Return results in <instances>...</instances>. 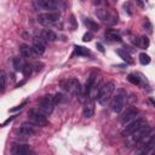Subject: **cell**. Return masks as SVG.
Segmentation results:
<instances>
[{
  "mask_svg": "<svg viewBox=\"0 0 155 155\" xmlns=\"http://www.w3.org/2000/svg\"><path fill=\"white\" fill-rule=\"evenodd\" d=\"M55 106H56V102H55V96H51V95H46L44 97H41V100L39 101L38 103V108L39 110L45 114L46 116L52 114L53 109H55Z\"/></svg>",
  "mask_w": 155,
  "mask_h": 155,
  "instance_id": "obj_1",
  "label": "cell"
},
{
  "mask_svg": "<svg viewBox=\"0 0 155 155\" xmlns=\"http://www.w3.org/2000/svg\"><path fill=\"white\" fill-rule=\"evenodd\" d=\"M114 90H115L114 83L110 81V83L103 84V86H102V89H101V91H100V95H98V97H97V102H98L101 106H104V104L108 102V100L112 97Z\"/></svg>",
  "mask_w": 155,
  "mask_h": 155,
  "instance_id": "obj_2",
  "label": "cell"
},
{
  "mask_svg": "<svg viewBox=\"0 0 155 155\" xmlns=\"http://www.w3.org/2000/svg\"><path fill=\"white\" fill-rule=\"evenodd\" d=\"M61 85H62L63 90L70 95H79L81 91V85H80L79 80L75 79V78H70V79L62 81Z\"/></svg>",
  "mask_w": 155,
  "mask_h": 155,
  "instance_id": "obj_3",
  "label": "cell"
},
{
  "mask_svg": "<svg viewBox=\"0 0 155 155\" xmlns=\"http://www.w3.org/2000/svg\"><path fill=\"white\" fill-rule=\"evenodd\" d=\"M35 6L40 10L57 11L62 8L61 0H35Z\"/></svg>",
  "mask_w": 155,
  "mask_h": 155,
  "instance_id": "obj_4",
  "label": "cell"
},
{
  "mask_svg": "<svg viewBox=\"0 0 155 155\" xmlns=\"http://www.w3.org/2000/svg\"><path fill=\"white\" fill-rule=\"evenodd\" d=\"M61 17V14L58 11H50L46 14H41L38 16V22L41 26H52L56 22H58Z\"/></svg>",
  "mask_w": 155,
  "mask_h": 155,
  "instance_id": "obj_5",
  "label": "cell"
},
{
  "mask_svg": "<svg viewBox=\"0 0 155 155\" xmlns=\"http://www.w3.org/2000/svg\"><path fill=\"white\" fill-rule=\"evenodd\" d=\"M28 116H29V120L32 121V124H34L35 126H39V127H44L49 124L47 119H46V115L43 114L40 110H29L28 112Z\"/></svg>",
  "mask_w": 155,
  "mask_h": 155,
  "instance_id": "obj_6",
  "label": "cell"
},
{
  "mask_svg": "<svg viewBox=\"0 0 155 155\" xmlns=\"http://www.w3.org/2000/svg\"><path fill=\"white\" fill-rule=\"evenodd\" d=\"M125 98H126V96H125L124 91H120L119 93H116V95L113 97L112 102H110V109H112L114 113H116V114L120 113V112L122 110L124 106H125Z\"/></svg>",
  "mask_w": 155,
  "mask_h": 155,
  "instance_id": "obj_7",
  "label": "cell"
},
{
  "mask_svg": "<svg viewBox=\"0 0 155 155\" xmlns=\"http://www.w3.org/2000/svg\"><path fill=\"white\" fill-rule=\"evenodd\" d=\"M145 124H147V121H145L144 119H142V118L134 119V120H132L131 122L126 124V126H125V128L122 130L121 134H122L124 137H128L132 132H134L137 128H139L141 126H143V125H145Z\"/></svg>",
  "mask_w": 155,
  "mask_h": 155,
  "instance_id": "obj_8",
  "label": "cell"
},
{
  "mask_svg": "<svg viewBox=\"0 0 155 155\" xmlns=\"http://www.w3.org/2000/svg\"><path fill=\"white\" fill-rule=\"evenodd\" d=\"M32 49H33V52L36 55V56H41L45 50H46V41L39 35V36H35L33 39V45H32Z\"/></svg>",
  "mask_w": 155,
  "mask_h": 155,
  "instance_id": "obj_9",
  "label": "cell"
},
{
  "mask_svg": "<svg viewBox=\"0 0 155 155\" xmlns=\"http://www.w3.org/2000/svg\"><path fill=\"white\" fill-rule=\"evenodd\" d=\"M150 131V127L148 126V124H145V125H143V126H141L139 128H137L134 132H132L128 137H130V142L131 143H133V144H136L147 132H149Z\"/></svg>",
  "mask_w": 155,
  "mask_h": 155,
  "instance_id": "obj_10",
  "label": "cell"
},
{
  "mask_svg": "<svg viewBox=\"0 0 155 155\" xmlns=\"http://www.w3.org/2000/svg\"><path fill=\"white\" fill-rule=\"evenodd\" d=\"M139 114V110L137 109V108H128L122 115H121V118H120V121H121V124H128V122H131L137 115Z\"/></svg>",
  "mask_w": 155,
  "mask_h": 155,
  "instance_id": "obj_11",
  "label": "cell"
},
{
  "mask_svg": "<svg viewBox=\"0 0 155 155\" xmlns=\"http://www.w3.org/2000/svg\"><path fill=\"white\" fill-rule=\"evenodd\" d=\"M34 125V124H33ZM33 125H28V124H23L22 126H21V128L18 130V132H17V134L18 136H21V137H30V136H33L34 133H35V128L33 127Z\"/></svg>",
  "mask_w": 155,
  "mask_h": 155,
  "instance_id": "obj_12",
  "label": "cell"
},
{
  "mask_svg": "<svg viewBox=\"0 0 155 155\" xmlns=\"http://www.w3.org/2000/svg\"><path fill=\"white\" fill-rule=\"evenodd\" d=\"M95 114V102L93 100L86 102L85 107H84V110H83V115L85 119H91Z\"/></svg>",
  "mask_w": 155,
  "mask_h": 155,
  "instance_id": "obj_13",
  "label": "cell"
},
{
  "mask_svg": "<svg viewBox=\"0 0 155 155\" xmlns=\"http://www.w3.org/2000/svg\"><path fill=\"white\" fill-rule=\"evenodd\" d=\"M138 151L141 154H145V155L155 154V138H151L144 147H142L141 149H138Z\"/></svg>",
  "mask_w": 155,
  "mask_h": 155,
  "instance_id": "obj_14",
  "label": "cell"
},
{
  "mask_svg": "<svg viewBox=\"0 0 155 155\" xmlns=\"http://www.w3.org/2000/svg\"><path fill=\"white\" fill-rule=\"evenodd\" d=\"M30 153V149L27 144H15L12 148L14 155H27Z\"/></svg>",
  "mask_w": 155,
  "mask_h": 155,
  "instance_id": "obj_15",
  "label": "cell"
},
{
  "mask_svg": "<svg viewBox=\"0 0 155 155\" xmlns=\"http://www.w3.org/2000/svg\"><path fill=\"white\" fill-rule=\"evenodd\" d=\"M95 84H96V74L92 73V74L89 76V79H87V81H86V85H85V96H86V97H89V96L91 95V91H92Z\"/></svg>",
  "mask_w": 155,
  "mask_h": 155,
  "instance_id": "obj_16",
  "label": "cell"
},
{
  "mask_svg": "<svg viewBox=\"0 0 155 155\" xmlns=\"http://www.w3.org/2000/svg\"><path fill=\"white\" fill-rule=\"evenodd\" d=\"M40 36L47 43V41H55L57 39V34L51 29H44L40 32Z\"/></svg>",
  "mask_w": 155,
  "mask_h": 155,
  "instance_id": "obj_17",
  "label": "cell"
},
{
  "mask_svg": "<svg viewBox=\"0 0 155 155\" xmlns=\"http://www.w3.org/2000/svg\"><path fill=\"white\" fill-rule=\"evenodd\" d=\"M104 35L110 41H121V35L115 29H107L106 33H104Z\"/></svg>",
  "mask_w": 155,
  "mask_h": 155,
  "instance_id": "obj_18",
  "label": "cell"
},
{
  "mask_svg": "<svg viewBox=\"0 0 155 155\" xmlns=\"http://www.w3.org/2000/svg\"><path fill=\"white\" fill-rule=\"evenodd\" d=\"M96 16H97L100 20H102L103 22H108V21H109V18H110V16H112V14H110L107 9L100 8V9H97V10H96Z\"/></svg>",
  "mask_w": 155,
  "mask_h": 155,
  "instance_id": "obj_19",
  "label": "cell"
},
{
  "mask_svg": "<svg viewBox=\"0 0 155 155\" xmlns=\"http://www.w3.org/2000/svg\"><path fill=\"white\" fill-rule=\"evenodd\" d=\"M20 52H21V56H22L23 58H32L33 55H35V53L33 52V49L29 47V46L26 45V44H22V45L20 46Z\"/></svg>",
  "mask_w": 155,
  "mask_h": 155,
  "instance_id": "obj_20",
  "label": "cell"
},
{
  "mask_svg": "<svg viewBox=\"0 0 155 155\" xmlns=\"http://www.w3.org/2000/svg\"><path fill=\"white\" fill-rule=\"evenodd\" d=\"M116 53H118L119 57H120L122 61H125L126 63H130V64L133 63V59H132L130 52L126 51V49H118V50H116Z\"/></svg>",
  "mask_w": 155,
  "mask_h": 155,
  "instance_id": "obj_21",
  "label": "cell"
},
{
  "mask_svg": "<svg viewBox=\"0 0 155 155\" xmlns=\"http://www.w3.org/2000/svg\"><path fill=\"white\" fill-rule=\"evenodd\" d=\"M153 134H154V131H151V130H150L149 132H147V133H145V134H144V136H143V137H142V138L136 143V145L141 149V148H142V147H144V145H145V144H147L151 138H154V137H153Z\"/></svg>",
  "mask_w": 155,
  "mask_h": 155,
  "instance_id": "obj_22",
  "label": "cell"
},
{
  "mask_svg": "<svg viewBox=\"0 0 155 155\" xmlns=\"http://www.w3.org/2000/svg\"><path fill=\"white\" fill-rule=\"evenodd\" d=\"M74 55H75V56H90L91 52H90V50L86 49V47L75 45V46H74Z\"/></svg>",
  "mask_w": 155,
  "mask_h": 155,
  "instance_id": "obj_23",
  "label": "cell"
},
{
  "mask_svg": "<svg viewBox=\"0 0 155 155\" xmlns=\"http://www.w3.org/2000/svg\"><path fill=\"white\" fill-rule=\"evenodd\" d=\"M84 23H85V26H86L90 30H92V32H98V30H100V26H98L95 21H92L91 18H85V20H84Z\"/></svg>",
  "mask_w": 155,
  "mask_h": 155,
  "instance_id": "obj_24",
  "label": "cell"
},
{
  "mask_svg": "<svg viewBox=\"0 0 155 155\" xmlns=\"http://www.w3.org/2000/svg\"><path fill=\"white\" fill-rule=\"evenodd\" d=\"M134 44H136L137 46H139L141 49H147V47L149 46V39H148L147 36H141L139 39H137V40L134 41Z\"/></svg>",
  "mask_w": 155,
  "mask_h": 155,
  "instance_id": "obj_25",
  "label": "cell"
},
{
  "mask_svg": "<svg viewBox=\"0 0 155 155\" xmlns=\"http://www.w3.org/2000/svg\"><path fill=\"white\" fill-rule=\"evenodd\" d=\"M23 67H24V63L22 61V58L20 57H15L14 58V68L16 71H22L23 70Z\"/></svg>",
  "mask_w": 155,
  "mask_h": 155,
  "instance_id": "obj_26",
  "label": "cell"
},
{
  "mask_svg": "<svg viewBox=\"0 0 155 155\" xmlns=\"http://www.w3.org/2000/svg\"><path fill=\"white\" fill-rule=\"evenodd\" d=\"M127 80L132 85H139L141 84V78H138V75H136V74H130L127 76Z\"/></svg>",
  "mask_w": 155,
  "mask_h": 155,
  "instance_id": "obj_27",
  "label": "cell"
},
{
  "mask_svg": "<svg viewBox=\"0 0 155 155\" xmlns=\"http://www.w3.org/2000/svg\"><path fill=\"white\" fill-rule=\"evenodd\" d=\"M139 62H141L142 65H147V64L150 63V57H149L147 53L142 52V53L139 55Z\"/></svg>",
  "mask_w": 155,
  "mask_h": 155,
  "instance_id": "obj_28",
  "label": "cell"
},
{
  "mask_svg": "<svg viewBox=\"0 0 155 155\" xmlns=\"http://www.w3.org/2000/svg\"><path fill=\"white\" fill-rule=\"evenodd\" d=\"M143 27H144V29H147V32H149V33L153 32V26H151V23H150V21H149L148 18H144V21H143Z\"/></svg>",
  "mask_w": 155,
  "mask_h": 155,
  "instance_id": "obj_29",
  "label": "cell"
},
{
  "mask_svg": "<svg viewBox=\"0 0 155 155\" xmlns=\"http://www.w3.org/2000/svg\"><path fill=\"white\" fill-rule=\"evenodd\" d=\"M33 67L30 65V64H24V67H23V70H22V73H23V75L24 76H29L30 74H32V69Z\"/></svg>",
  "mask_w": 155,
  "mask_h": 155,
  "instance_id": "obj_30",
  "label": "cell"
},
{
  "mask_svg": "<svg viewBox=\"0 0 155 155\" xmlns=\"http://www.w3.org/2000/svg\"><path fill=\"white\" fill-rule=\"evenodd\" d=\"M5 86H6V75L5 71H2V92L5 90Z\"/></svg>",
  "mask_w": 155,
  "mask_h": 155,
  "instance_id": "obj_31",
  "label": "cell"
},
{
  "mask_svg": "<svg viewBox=\"0 0 155 155\" xmlns=\"http://www.w3.org/2000/svg\"><path fill=\"white\" fill-rule=\"evenodd\" d=\"M92 38H93L92 33H91V32H87V33L83 36V40H84V41H91V40H92Z\"/></svg>",
  "mask_w": 155,
  "mask_h": 155,
  "instance_id": "obj_32",
  "label": "cell"
},
{
  "mask_svg": "<svg viewBox=\"0 0 155 155\" xmlns=\"http://www.w3.org/2000/svg\"><path fill=\"white\" fill-rule=\"evenodd\" d=\"M124 9H125V11H126L130 16H132V11H131V5H130V3H125V4H124Z\"/></svg>",
  "mask_w": 155,
  "mask_h": 155,
  "instance_id": "obj_33",
  "label": "cell"
},
{
  "mask_svg": "<svg viewBox=\"0 0 155 155\" xmlns=\"http://www.w3.org/2000/svg\"><path fill=\"white\" fill-rule=\"evenodd\" d=\"M26 104H27V102H23L21 106H18V107H16V108H12V109H10V112H17V110H21V109H22V108H23Z\"/></svg>",
  "mask_w": 155,
  "mask_h": 155,
  "instance_id": "obj_34",
  "label": "cell"
},
{
  "mask_svg": "<svg viewBox=\"0 0 155 155\" xmlns=\"http://www.w3.org/2000/svg\"><path fill=\"white\" fill-rule=\"evenodd\" d=\"M62 97H63V96H62L61 93H57V95L55 96V102H56V104H57V103H59V102L62 101Z\"/></svg>",
  "mask_w": 155,
  "mask_h": 155,
  "instance_id": "obj_35",
  "label": "cell"
},
{
  "mask_svg": "<svg viewBox=\"0 0 155 155\" xmlns=\"http://www.w3.org/2000/svg\"><path fill=\"white\" fill-rule=\"evenodd\" d=\"M15 118H16V116H11V118H9L6 121H4V122H3V125H2V126H3V127H5V126H6L8 124H10V122H11V121H12Z\"/></svg>",
  "mask_w": 155,
  "mask_h": 155,
  "instance_id": "obj_36",
  "label": "cell"
},
{
  "mask_svg": "<svg viewBox=\"0 0 155 155\" xmlns=\"http://www.w3.org/2000/svg\"><path fill=\"white\" fill-rule=\"evenodd\" d=\"M96 47L98 49V51H101V52H104V47H103V45H102L101 43H97V44H96Z\"/></svg>",
  "mask_w": 155,
  "mask_h": 155,
  "instance_id": "obj_37",
  "label": "cell"
},
{
  "mask_svg": "<svg viewBox=\"0 0 155 155\" xmlns=\"http://www.w3.org/2000/svg\"><path fill=\"white\" fill-rule=\"evenodd\" d=\"M136 4H137L139 8H142V9L144 8V3L142 2V0H136Z\"/></svg>",
  "mask_w": 155,
  "mask_h": 155,
  "instance_id": "obj_38",
  "label": "cell"
},
{
  "mask_svg": "<svg viewBox=\"0 0 155 155\" xmlns=\"http://www.w3.org/2000/svg\"><path fill=\"white\" fill-rule=\"evenodd\" d=\"M70 18H71V23H73V28H76V24H75V18H74V16H71Z\"/></svg>",
  "mask_w": 155,
  "mask_h": 155,
  "instance_id": "obj_39",
  "label": "cell"
},
{
  "mask_svg": "<svg viewBox=\"0 0 155 155\" xmlns=\"http://www.w3.org/2000/svg\"><path fill=\"white\" fill-rule=\"evenodd\" d=\"M149 102H150V103H151V104H153V106L155 107V101H154L153 98H150V100H149Z\"/></svg>",
  "mask_w": 155,
  "mask_h": 155,
  "instance_id": "obj_40",
  "label": "cell"
}]
</instances>
